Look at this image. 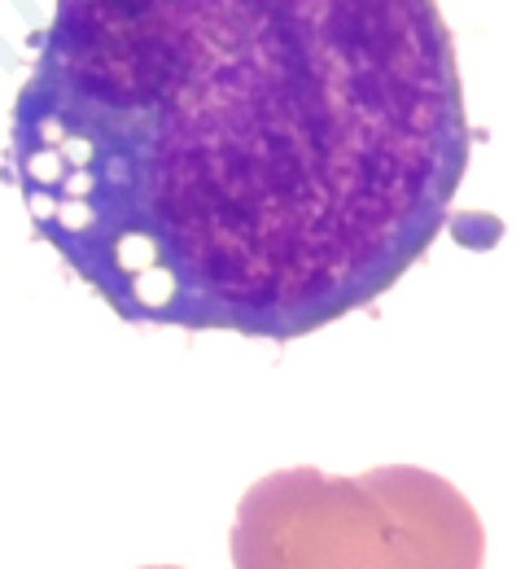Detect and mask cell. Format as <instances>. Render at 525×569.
Masks as SVG:
<instances>
[{
    "label": "cell",
    "instance_id": "7a4b0ae2",
    "mask_svg": "<svg viewBox=\"0 0 525 569\" xmlns=\"http://www.w3.org/2000/svg\"><path fill=\"white\" fill-rule=\"evenodd\" d=\"M232 569H482L486 526L464 491L416 465L276 469L228 530Z\"/></svg>",
    "mask_w": 525,
    "mask_h": 569
},
{
    "label": "cell",
    "instance_id": "3957f363",
    "mask_svg": "<svg viewBox=\"0 0 525 569\" xmlns=\"http://www.w3.org/2000/svg\"><path fill=\"white\" fill-rule=\"evenodd\" d=\"M145 569H180V566H145Z\"/></svg>",
    "mask_w": 525,
    "mask_h": 569
},
{
    "label": "cell",
    "instance_id": "6da1fadb",
    "mask_svg": "<svg viewBox=\"0 0 525 569\" xmlns=\"http://www.w3.org/2000/svg\"><path fill=\"white\" fill-rule=\"evenodd\" d=\"M468 149L438 0H58L4 171L114 316L294 342L425 259Z\"/></svg>",
    "mask_w": 525,
    "mask_h": 569
}]
</instances>
